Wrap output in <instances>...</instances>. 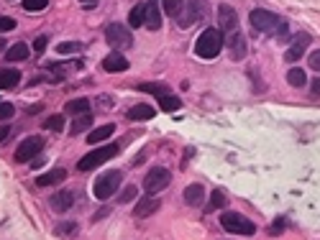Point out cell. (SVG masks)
<instances>
[{
  "instance_id": "37",
  "label": "cell",
  "mask_w": 320,
  "mask_h": 240,
  "mask_svg": "<svg viewBox=\"0 0 320 240\" xmlns=\"http://www.w3.org/2000/svg\"><path fill=\"white\" fill-rule=\"evenodd\" d=\"M136 194H138V192H136V186H126V189H123V194L118 197V202H131Z\"/></svg>"
},
{
  "instance_id": "26",
  "label": "cell",
  "mask_w": 320,
  "mask_h": 240,
  "mask_svg": "<svg viewBox=\"0 0 320 240\" xmlns=\"http://www.w3.org/2000/svg\"><path fill=\"white\" fill-rule=\"evenodd\" d=\"M162 6H164L167 16L177 18V16L182 13V8H185V0H162Z\"/></svg>"
},
{
  "instance_id": "38",
  "label": "cell",
  "mask_w": 320,
  "mask_h": 240,
  "mask_svg": "<svg viewBox=\"0 0 320 240\" xmlns=\"http://www.w3.org/2000/svg\"><path fill=\"white\" fill-rule=\"evenodd\" d=\"M46 46H49V39H46V36H39V39L34 41V51H36V54H41Z\"/></svg>"
},
{
  "instance_id": "13",
  "label": "cell",
  "mask_w": 320,
  "mask_h": 240,
  "mask_svg": "<svg viewBox=\"0 0 320 240\" xmlns=\"http://www.w3.org/2000/svg\"><path fill=\"white\" fill-rule=\"evenodd\" d=\"M159 199H154V197H146V199H138L136 202V207H133V217L136 220H143V217H149V215H154L156 209H159Z\"/></svg>"
},
{
  "instance_id": "36",
  "label": "cell",
  "mask_w": 320,
  "mask_h": 240,
  "mask_svg": "<svg viewBox=\"0 0 320 240\" xmlns=\"http://www.w3.org/2000/svg\"><path fill=\"white\" fill-rule=\"evenodd\" d=\"M13 118V105L11 102H0V120H8Z\"/></svg>"
},
{
  "instance_id": "10",
  "label": "cell",
  "mask_w": 320,
  "mask_h": 240,
  "mask_svg": "<svg viewBox=\"0 0 320 240\" xmlns=\"http://www.w3.org/2000/svg\"><path fill=\"white\" fill-rule=\"evenodd\" d=\"M218 29L220 31H228V34H236L238 31V13L231 8V6H218Z\"/></svg>"
},
{
  "instance_id": "7",
  "label": "cell",
  "mask_w": 320,
  "mask_h": 240,
  "mask_svg": "<svg viewBox=\"0 0 320 240\" xmlns=\"http://www.w3.org/2000/svg\"><path fill=\"white\" fill-rule=\"evenodd\" d=\"M169 181H172V174H169L164 166H154V169L143 176V189H146L149 194H156V192L167 189Z\"/></svg>"
},
{
  "instance_id": "35",
  "label": "cell",
  "mask_w": 320,
  "mask_h": 240,
  "mask_svg": "<svg viewBox=\"0 0 320 240\" xmlns=\"http://www.w3.org/2000/svg\"><path fill=\"white\" fill-rule=\"evenodd\" d=\"M13 29H16V18H11V16H0V34L13 31Z\"/></svg>"
},
{
  "instance_id": "8",
  "label": "cell",
  "mask_w": 320,
  "mask_h": 240,
  "mask_svg": "<svg viewBox=\"0 0 320 240\" xmlns=\"http://www.w3.org/2000/svg\"><path fill=\"white\" fill-rule=\"evenodd\" d=\"M105 41L118 51V49H131L133 36H131V31H128L126 26H120V23H108V26H105Z\"/></svg>"
},
{
  "instance_id": "15",
  "label": "cell",
  "mask_w": 320,
  "mask_h": 240,
  "mask_svg": "<svg viewBox=\"0 0 320 240\" xmlns=\"http://www.w3.org/2000/svg\"><path fill=\"white\" fill-rule=\"evenodd\" d=\"M72 202H75V194H72V192H67V189L57 192V194L49 199V204H52V209H54V212H67V209L72 207Z\"/></svg>"
},
{
  "instance_id": "22",
  "label": "cell",
  "mask_w": 320,
  "mask_h": 240,
  "mask_svg": "<svg viewBox=\"0 0 320 240\" xmlns=\"http://www.w3.org/2000/svg\"><path fill=\"white\" fill-rule=\"evenodd\" d=\"M138 90H141V92H149V95H154V97L169 95V87H167V85H159V82H141Z\"/></svg>"
},
{
  "instance_id": "17",
  "label": "cell",
  "mask_w": 320,
  "mask_h": 240,
  "mask_svg": "<svg viewBox=\"0 0 320 240\" xmlns=\"http://www.w3.org/2000/svg\"><path fill=\"white\" fill-rule=\"evenodd\" d=\"M154 115H156V110L151 105H146V102H138V105H133L128 110V120H151Z\"/></svg>"
},
{
  "instance_id": "16",
  "label": "cell",
  "mask_w": 320,
  "mask_h": 240,
  "mask_svg": "<svg viewBox=\"0 0 320 240\" xmlns=\"http://www.w3.org/2000/svg\"><path fill=\"white\" fill-rule=\"evenodd\" d=\"M18 82H21L18 69H11V67L0 69V90H13V87H18Z\"/></svg>"
},
{
  "instance_id": "33",
  "label": "cell",
  "mask_w": 320,
  "mask_h": 240,
  "mask_svg": "<svg viewBox=\"0 0 320 240\" xmlns=\"http://www.w3.org/2000/svg\"><path fill=\"white\" fill-rule=\"evenodd\" d=\"M226 204H228V202H226V194L215 189V192L210 194V209H218V207H226Z\"/></svg>"
},
{
  "instance_id": "34",
  "label": "cell",
  "mask_w": 320,
  "mask_h": 240,
  "mask_svg": "<svg viewBox=\"0 0 320 240\" xmlns=\"http://www.w3.org/2000/svg\"><path fill=\"white\" fill-rule=\"evenodd\" d=\"M46 6H49V0H23V8H26V11H34V13H36V11H44Z\"/></svg>"
},
{
  "instance_id": "44",
  "label": "cell",
  "mask_w": 320,
  "mask_h": 240,
  "mask_svg": "<svg viewBox=\"0 0 320 240\" xmlns=\"http://www.w3.org/2000/svg\"><path fill=\"white\" fill-rule=\"evenodd\" d=\"M82 6H92V3H97V0H80Z\"/></svg>"
},
{
  "instance_id": "18",
  "label": "cell",
  "mask_w": 320,
  "mask_h": 240,
  "mask_svg": "<svg viewBox=\"0 0 320 240\" xmlns=\"http://www.w3.org/2000/svg\"><path fill=\"white\" fill-rule=\"evenodd\" d=\"M64 179H67V171H64V169H52V171L41 174V176L36 179V184H39V186H54V184H59V181H64Z\"/></svg>"
},
{
  "instance_id": "39",
  "label": "cell",
  "mask_w": 320,
  "mask_h": 240,
  "mask_svg": "<svg viewBox=\"0 0 320 240\" xmlns=\"http://www.w3.org/2000/svg\"><path fill=\"white\" fill-rule=\"evenodd\" d=\"M307 62H310V67H312L315 72H320V49H317V51H312Z\"/></svg>"
},
{
  "instance_id": "2",
  "label": "cell",
  "mask_w": 320,
  "mask_h": 240,
  "mask_svg": "<svg viewBox=\"0 0 320 240\" xmlns=\"http://www.w3.org/2000/svg\"><path fill=\"white\" fill-rule=\"evenodd\" d=\"M208 18H210V3L208 0H187L182 13L177 16V23H180V29H190V26H195L200 21H208Z\"/></svg>"
},
{
  "instance_id": "40",
  "label": "cell",
  "mask_w": 320,
  "mask_h": 240,
  "mask_svg": "<svg viewBox=\"0 0 320 240\" xmlns=\"http://www.w3.org/2000/svg\"><path fill=\"white\" fill-rule=\"evenodd\" d=\"M11 138V125H0V143Z\"/></svg>"
},
{
  "instance_id": "29",
  "label": "cell",
  "mask_w": 320,
  "mask_h": 240,
  "mask_svg": "<svg viewBox=\"0 0 320 240\" xmlns=\"http://www.w3.org/2000/svg\"><path fill=\"white\" fill-rule=\"evenodd\" d=\"M44 128H46V130L59 133V130L64 128V118H62V115H52V118H46V120H44Z\"/></svg>"
},
{
  "instance_id": "6",
  "label": "cell",
  "mask_w": 320,
  "mask_h": 240,
  "mask_svg": "<svg viewBox=\"0 0 320 240\" xmlns=\"http://www.w3.org/2000/svg\"><path fill=\"white\" fill-rule=\"evenodd\" d=\"M220 225H223L228 232H233V235H254V232H256V225H254L249 217L238 215V212H223Z\"/></svg>"
},
{
  "instance_id": "23",
  "label": "cell",
  "mask_w": 320,
  "mask_h": 240,
  "mask_svg": "<svg viewBox=\"0 0 320 240\" xmlns=\"http://www.w3.org/2000/svg\"><path fill=\"white\" fill-rule=\"evenodd\" d=\"M29 54H31V51H29V46H26V44H13V46L8 49L6 59H8V62H26V59H29Z\"/></svg>"
},
{
  "instance_id": "42",
  "label": "cell",
  "mask_w": 320,
  "mask_h": 240,
  "mask_svg": "<svg viewBox=\"0 0 320 240\" xmlns=\"http://www.w3.org/2000/svg\"><path fill=\"white\" fill-rule=\"evenodd\" d=\"M282 227H284V225H282V220H277V225H272V230H269V232H272V235H277V232H282Z\"/></svg>"
},
{
  "instance_id": "9",
  "label": "cell",
  "mask_w": 320,
  "mask_h": 240,
  "mask_svg": "<svg viewBox=\"0 0 320 240\" xmlns=\"http://www.w3.org/2000/svg\"><path fill=\"white\" fill-rule=\"evenodd\" d=\"M41 148H44V138H41V136H29L26 141L18 143V148H16V161H18V164L34 161Z\"/></svg>"
},
{
  "instance_id": "14",
  "label": "cell",
  "mask_w": 320,
  "mask_h": 240,
  "mask_svg": "<svg viewBox=\"0 0 320 240\" xmlns=\"http://www.w3.org/2000/svg\"><path fill=\"white\" fill-rule=\"evenodd\" d=\"M103 69H105V72H126V69H128V59H126L120 51H110V54L103 59Z\"/></svg>"
},
{
  "instance_id": "27",
  "label": "cell",
  "mask_w": 320,
  "mask_h": 240,
  "mask_svg": "<svg viewBox=\"0 0 320 240\" xmlns=\"http://www.w3.org/2000/svg\"><path fill=\"white\" fill-rule=\"evenodd\" d=\"M159 105H162V110H167V113H175V110L182 108V100H177L175 95H164L162 100H159Z\"/></svg>"
},
{
  "instance_id": "3",
  "label": "cell",
  "mask_w": 320,
  "mask_h": 240,
  "mask_svg": "<svg viewBox=\"0 0 320 240\" xmlns=\"http://www.w3.org/2000/svg\"><path fill=\"white\" fill-rule=\"evenodd\" d=\"M249 18H251V26H254L256 31H261V34H277V31L284 26V21H282L277 13L266 11V8H254Z\"/></svg>"
},
{
  "instance_id": "4",
  "label": "cell",
  "mask_w": 320,
  "mask_h": 240,
  "mask_svg": "<svg viewBox=\"0 0 320 240\" xmlns=\"http://www.w3.org/2000/svg\"><path fill=\"white\" fill-rule=\"evenodd\" d=\"M115 153H118V146H115V143H108V146H97L95 151H90L87 156H82V158H80L77 169H80V171H90V169H95V166H100V164L110 161V158H113Z\"/></svg>"
},
{
  "instance_id": "32",
  "label": "cell",
  "mask_w": 320,
  "mask_h": 240,
  "mask_svg": "<svg viewBox=\"0 0 320 240\" xmlns=\"http://www.w3.org/2000/svg\"><path fill=\"white\" fill-rule=\"evenodd\" d=\"M302 54H305V49H300V46H289V49H287V54H284V62L294 64L297 59H302Z\"/></svg>"
},
{
  "instance_id": "25",
  "label": "cell",
  "mask_w": 320,
  "mask_h": 240,
  "mask_svg": "<svg viewBox=\"0 0 320 240\" xmlns=\"http://www.w3.org/2000/svg\"><path fill=\"white\" fill-rule=\"evenodd\" d=\"M92 125V115L87 113V115H77L75 120H72V128H69V133L72 136H77V133H82V130H87Z\"/></svg>"
},
{
  "instance_id": "12",
  "label": "cell",
  "mask_w": 320,
  "mask_h": 240,
  "mask_svg": "<svg viewBox=\"0 0 320 240\" xmlns=\"http://www.w3.org/2000/svg\"><path fill=\"white\" fill-rule=\"evenodd\" d=\"M146 26L151 31L162 29V8H159V0H149L146 3Z\"/></svg>"
},
{
  "instance_id": "31",
  "label": "cell",
  "mask_w": 320,
  "mask_h": 240,
  "mask_svg": "<svg viewBox=\"0 0 320 240\" xmlns=\"http://www.w3.org/2000/svg\"><path fill=\"white\" fill-rule=\"evenodd\" d=\"M310 34H305V31H300V34H294L292 36V46H300V49H307L310 46Z\"/></svg>"
},
{
  "instance_id": "45",
  "label": "cell",
  "mask_w": 320,
  "mask_h": 240,
  "mask_svg": "<svg viewBox=\"0 0 320 240\" xmlns=\"http://www.w3.org/2000/svg\"><path fill=\"white\" fill-rule=\"evenodd\" d=\"M3 46H6V41H3V39H0V51H3Z\"/></svg>"
},
{
  "instance_id": "21",
  "label": "cell",
  "mask_w": 320,
  "mask_h": 240,
  "mask_svg": "<svg viewBox=\"0 0 320 240\" xmlns=\"http://www.w3.org/2000/svg\"><path fill=\"white\" fill-rule=\"evenodd\" d=\"M128 23H131L133 29L146 26V3H138L136 8H131V13H128Z\"/></svg>"
},
{
  "instance_id": "1",
  "label": "cell",
  "mask_w": 320,
  "mask_h": 240,
  "mask_svg": "<svg viewBox=\"0 0 320 240\" xmlns=\"http://www.w3.org/2000/svg\"><path fill=\"white\" fill-rule=\"evenodd\" d=\"M223 49V31L220 29H205L195 41V54L200 59H215Z\"/></svg>"
},
{
  "instance_id": "5",
  "label": "cell",
  "mask_w": 320,
  "mask_h": 240,
  "mask_svg": "<svg viewBox=\"0 0 320 240\" xmlns=\"http://www.w3.org/2000/svg\"><path fill=\"white\" fill-rule=\"evenodd\" d=\"M120 179H123L120 171H105L103 176L95 179V184H92V194H95L97 199H110V197L115 194V189L120 186Z\"/></svg>"
},
{
  "instance_id": "28",
  "label": "cell",
  "mask_w": 320,
  "mask_h": 240,
  "mask_svg": "<svg viewBox=\"0 0 320 240\" xmlns=\"http://www.w3.org/2000/svg\"><path fill=\"white\" fill-rule=\"evenodd\" d=\"M287 82H289L292 87H302V85L307 82V77H305V72H302V69H297V67H294V69H289V72H287Z\"/></svg>"
},
{
  "instance_id": "41",
  "label": "cell",
  "mask_w": 320,
  "mask_h": 240,
  "mask_svg": "<svg viewBox=\"0 0 320 240\" xmlns=\"http://www.w3.org/2000/svg\"><path fill=\"white\" fill-rule=\"evenodd\" d=\"M62 232H77V225H59Z\"/></svg>"
},
{
  "instance_id": "19",
  "label": "cell",
  "mask_w": 320,
  "mask_h": 240,
  "mask_svg": "<svg viewBox=\"0 0 320 240\" xmlns=\"http://www.w3.org/2000/svg\"><path fill=\"white\" fill-rule=\"evenodd\" d=\"M115 133V125L113 123H108V125H100V128H95L92 133H90V138H87V143H103V141H108L110 136Z\"/></svg>"
},
{
  "instance_id": "24",
  "label": "cell",
  "mask_w": 320,
  "mask_h": 240,
  "mask_svg": "<svg viewBox=\"0 0 320 240\" xmlns=\"http://www.w3.org/2000/svg\"><path fill=\"white\" fill-rule=\"evenodd\" d=\"M67 113L69 115H87L90 113V100H69L67 102Z\"/></svg>"
},
{
  "instance_id": "11",
  "label": "cell",
  "mask_w": 320,
  "mask_h": 240,
  "mask_svg": "<svg viewBox=\"0 0 320 240\" xmlns=\"http://www.w3.org/2000/svg\"><path fill=\"white\" fill-rule=\"evenodd\" d=\"M228 51H231V59H236V62L246 57L249 46H246V36H243L241 31L231 34V39H228Z\"/></svg>"
},
{
  "instance_id": "43",
  "label": "cell",
  "mask_w": 320,
  "mask_h": 240,
  "mask_svg": "<svg viewBox=\"0 0 320 240\" xmlns=\"http://www.w3.org/2000/svg\"><path fill=\"white\" fill-rule=\"evenodd\" d=\"M312 95H315V97L320 95V77H317V79L312 82Z\"/></svg>"
},
{
  "instance_id": "20",
  "label": "cell",
  "mask_w": 320,
  "mask_h": 240,
  "mask_svg": "<svg viewBox=\"0 0 320 240\" xmlns=\"http://www.w3.org/2000/svg\"><path fill=\"white\" fill-rule=\"evenodd\" d=\"M203 197H205L203 184H190V186L185 189V202H187V204H192V207L203 204Z\"/></svg>"
},
{
  "instance_id": "30",
  "label": "cell",
  "mask_w": 320,
  "mask_h": 240,
  "mask_svg": "<svg viewBox=\"0 0 320 240\" xmlns=\"http://www.w3.org/2000/svg\"><path fill=\"white\" fill-rule=\"evenodd\" d=\"M80 49H82V44H77V41H62V44L57 46L59 54H77Z\"/></svg>"
}]
</instances>
